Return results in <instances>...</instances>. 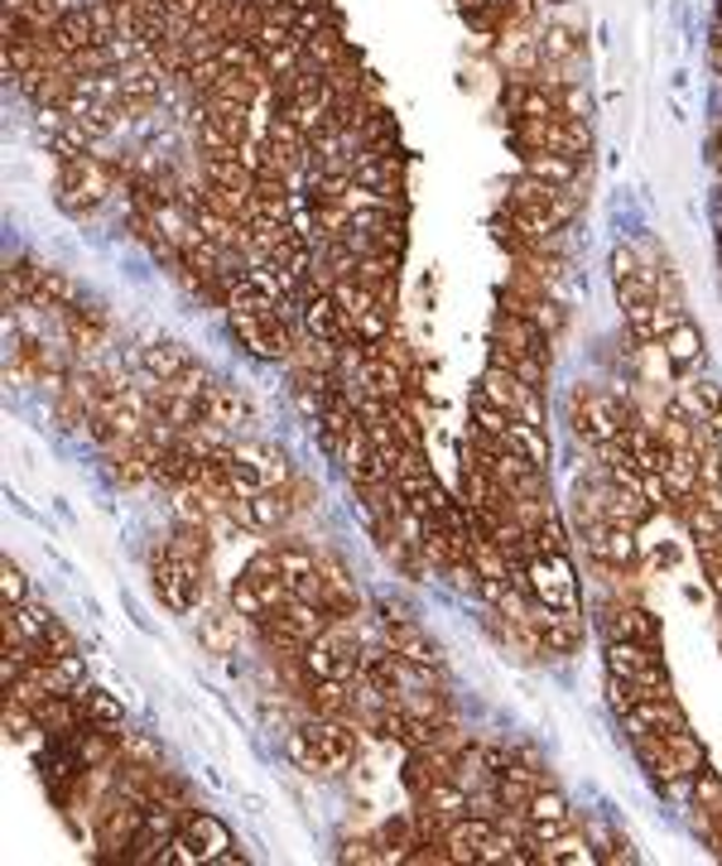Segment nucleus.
I'll return each instance as SVG.
<instances>
[{"mask_svg": "<svg viewBox=\"0 0 722 866\" xmlns=\"http://www.w3.org/2000/svg\"><path fill=\"white\" fill-rule=\"evenodd\" d=\"M0 597H6V607H20V602H30V588H24V573H20V564H0Z\"/></svg>", "mask_w": 722, "mask_h": 866, "instance_id": "a878e982", "label": "nucleus"}, {"mask_svg": "<svg viewBox=\"0 0 722 866\" xmlns=\"http://www.w3.org/2000/svg\"><path fill=\"white\" fill-rule=\"evenodd\" d=\"M665 741H669V756H675L679 780H693L699 770H708V756H703V746L693 741L689 727H685V731H665Z\"/></svg>", "mask_w": 722, "mask_h": 866, "instance_id": "6ab92c4d", "label": "nucleus"}, {"mask_svg": "<svg viewBox=\"0 0 722 866\" xmlns=\"http://www.w3.org/2000/svg\"><path fill=\"white\" fill-rule=\"evenodd\" d=\"M607 674H622L646 693V698H665L669 693V674L660 660V645H640V641H607Z\"/></svg>", "mask_w": 722, "mask_h": 866, "instance_id": "f03ea898", "label": "nucleus"}, {"mask_svg": "<svg viewBox=\"0 0 722 866\" xmlns=\"http://www.w3.org/2000/svg\"><path fill=\"white\" fill-rule=\"evenodd\" d=\"M607 693H612V708L622 713V717L632 713L640 698H646V693H640V688L632 684V678H622V674H607Z\"/></svg>", "mask_w": 722, "mask_h": 866, "instance_id": "bb28decb", "label": "nucleus"}, {"mask_svg": "<svg viewBox=\"0 0 722 866\" xmlns=\"http://www.w3.org/2000/svg\"><path fill=\"white\" fill-rule=\"evenodd\" d=\"M121 761H136V766H160V751L150 746V737H140V731H126V727H121Z\"/></svg>", "mask_w": 722, "mask_h": 866, "instance_id": "393cba45", "label": "nucleus"}, {"mask_svg": "<svg viewBox=\"0 0 722 866\" xmlns=\"http://www.w3.org/2000/svg\"><path fill=\"white\" fill-rule=\"evenodd\" d=\"M179 833L193 843V852H198V862H227V852H231V833H227V823H222V819L198 814V809H188V814H183V823H179Z\"/></svg>", "mask_w": 722, "mask_h": 866, "instance_id": "1a4fd4ad", "label": "nucleus"}, {"mask_svg": "<svg viewBox=\"0 0 722 866\" xmlns=\"http://www.w3.org/2000/svg\"><path fill=\"white\" fill-rule=\"evenodd\" d=\"M140 366L150 381H179L183 371L193 366V356H188V346H179V342H150L140 352Z\"/></svg>", "mask_w": 722, "mask_h": 866, "instance_id": "2eb2a0df", "label": "nucleus"}, {"mask_svg": "<svg viewBox=\"0 0 722 866\" xmlns=\"http://www.w3.org/2000/svg\"><path fill=\"white\" fill-rule=\"evenodd\" d=\"M569 405H573V429H578V438H588L593 448L612 443V438H622L626 419H632V409L616 405V399L602 395V391H573Z\"/></svg>", "mask_w": 722, "mask_h": 866, "instance_id": "7ed1b4c3", "label": "nucleus"}, {"mask_svg": "<svg viewBox=\"0 0 722 866\" xmlns=\"http://www.w3.org/2000/svg\"><path fill=\"white\" fill-rule=\"evenodd\" d=\"M380 641H386L390 650H396L400 660H410V664H424V670H439V645L429 641L424 631H419V626L405 617V611H386V617H380Z\"/></svg>", "mask_w": 722, "mask_h": 866, "instance_id": "423d86ee", "label": "nucleus"}, {"mask_svg": "<svg viewBox=\"0 0 722 866\" xmlns=\"http://www.w3.org/2000/svg\"><path fill=\"white\" fill-rule=\"evenodd\" d=\"M530 592H535V602L540 607H578V592H573V564H569V554H540V558H530Z\"/></svg>", "mask_w": 722, "mask_h": 866, "instance_id": "39448f33", "label": "nucleus"}, {"mask_svg": "<svg viewBox=\"0 0 722 866\" xmlns=\"http://www.w3.org/2000/svg\"><path fill=\"white\" fill-rule=\"evenodd\" d=\"M304 731V741L313 746V756L323 761L327 776H337V770H347L357 761V731L347 727V717H319L313 713V723L299 727Z\"/></svg>", "mask_w": 722, "mask_h": 866, "instance_id": "20e7f679", "label": "nucleus"}, {"mask_svg": "<svg viewBox=\"0 0 722 866\" xmlns=\"http://www.w3.org/2000/svg\"><path fill=\"white\" fill-rule=\"evenodd\" d=\"M34 650H39V660H58V655H73V650H77V641H73V631H68V626H63V621L54 617V626H49V631L39 635V641H34Z\"/></svg>", "mask_w": 722, "mask_h": 866, "instance_id": "b1692460", "label": "nucleus"}, {"mask_svg": "<svg viewBox=\"0 0 722 866\" xmlns=\"http://www.w3.org/2000/svg\"><path fill=\"white\" fill-rule=\"evenodd\" d=\"M607 641H640V645H660V621L650 617L646 607H612L607 611Z\"/></svg>", "mask_w": 722, "mask_h": 866, "instance_id": "ddd939ff", "label": "nucleus"}, {"mask_svg": "<svg viewBox=\"0 0 722 866\" xmlns=\"http://www.w3.org/2000/svg\"><path fill=\"white\" fill-rule=\"evenodd\" d=\"M198 635H203V645L213 650V655H227V650L236 645V611H222V617H203V621H198Z\"/></svg>", "mask_w": 722, "mask_h": 866, "instance_id": "5701e85b", "label": "nucleus"}, {"mask_svg": "<svg viewBox=\"0 0 722 866\" xmlns=\"http://www.w3.org/2000/svg\"><path fill=\"white\" fill-rule=\"evenodd\" d=\"M154 592H160L164 607H174V611H198L207 602L203 564L160 549V554H154Z\"/></svg>", "mask_w": 722, "mask_h": 866, "instance_id": "f257e3e1", "label": "nucleus"}, {"mask_svg": "<svg viewBox=\"0 0 722 866\" xmlns=\"http://www.w3.org/2000/svg\"><path fill=\"white\" fill-rule=\"evenodd\" d=\"M535 862H549V866H588L597 862L593 843H588V833H563L554 843H535Z\"/></svg>", "mask_w": 722, "mask_h": 866, "instance_id": "dca6fc26", "label": "nucleus"}, {"mask_svg": "<svg viewBox=\"0 0 722 866\" xmlns=\"http://www.w3.org/2000/svg\"><path fill=\"white\" fill-rule=\"evenodd\" d=\"M622 723H626V731H685L689 717L675 703V693H665V698H640Z\"/></svg>", "mask_w": 722, "mask_h": 866, "instance_id": "9b49d317", "label": "nucleus"}, {"mask_svg": "<svg viewBox=\"0 0 722 866\" xmlns=\"http://www.w3.org/2000/svg\"><path fill=\"white\" fill-rule=\"evenodd\" d=\"M502 309L516 313V318H525V323H535V328H545L549 338H559V328H563V313L554 309V299H535V295H516V289H502Z\"/></svg>", "mask_w": 722, "mask_h": 866, "instance_id": "4468645a", "label": "nucleus"}, {"mask_svg": "<svg viewBox=\"0 0 722 866\" xmlns=\"http://www.w3.org/2000/svg\"><path fill=\"white\" fill-rule=\"evenodd\" d=\"M284 751H289V761H294L299 770H309V776H327V770H323V761H319V756H313V746L304 741V731H294V737L284 741Z\"/></svg>", "mask_w": 722, "mask_h": 866, "instance_id": "cd10ccee", "label": "nucleus"}, {"mask_svg": "<svg viewBox=\"0 0 722 866\" xmlns=\"http://www.w3.org/2000/svg\"><path fill=\"white\" fill-rule=\"evenodd\" d=\"M203 415H207V419H217L222 429H231V434H251V429H256V409H251V399L236 391V385H227V381H213V385H207V395H203Z\"/></svg>", "mask_w": 722, "mask_h": 866, "instance_id": "6e6552de", "label": "nucleus"}, {"mask_svg": "<svg viewBox=\"0 0 722 866\" xmlns=\"http://www.w3.org/2000/svg\"><path fill=\"white\" fill-rule=\"evenodd\" d=\"M492 342H502V346H510V352H530V356H545L549 362V332L545 328H535V323H525V318H516V313H496L492 318Z\"/></svg>", "mask_w": 722, "mask_h": 866, "instance_id": "f8f14e48", "label": "nucleus"}, {"mask_svg": "<svg viewBox=\"0 0 722 866\" xmlns=\"http://www.w3.org/2000/svg\"><path fill=\"white\" fill-rule=\"evenodd\" d=\"M506 452H520V458H530L535 468H549V438H545L540 424H525V419L510 424V434H506Z\"/></svg>", "mask_w": 722, "mask_h": 866, "instance_id": "a211bd4d", "label": "nucleus"}, {"mask_svg": "<svg viewBox=\"0 0 722 866\" xmlns=\"http://www.w3.org/2000/svg\"><path fill=\"white\" fill-rule=\"evenodd\" d=\"M693 814H699V823H722V780L713 770L693 776Z\"/></svg>", "mask_w": 722, "mask_h": 866, "instance_id": "4be33fe9", "label": "nucleus"}, {"mask_svg": "<svg viewBox=\"0 0 722 866\" xmlns=\"http://www.w3.org/2000/svg\"><path fill=\"white\" fill-rule=\"evenodd\" d=\"M274 564H280V578L289 582V592H294L309 573H319V558H313L304 544H274Z\"/></svg>", "mask_w": 722, "mask_h": 866, "instance_id": "412c9836", "label": "nucleus"}, {"mask_svg": "<svg viewBox=\"0 0 722 866\" xmlns=\"http://www.w3.org/2000/svg\"><path fill=\"white\" fill-rule=\"evenodd\" d=\"M660 342H665V356H669L675 366H699V362H703V338L693 332L689 318H679V323L669 328Z\"/></svg>", "mask_w": 722, "mask_h": 866, "instance_id": "f3484780", "label": "nucleus"}, {"mask_svg": "<svg viewBox=\"0 0 722 866\" xmlns=\"http://www.w3.org/2000/svg\"><path fill=\"white\" fill-rule=\"evenodd\" d=\"M525 819H530V847L535 843H554V837H563L573 828V814H569V804H563V794L554 790V784H545V790L530 794Z\"/></svg>", "mask_w": 722, "mask_h": 866, "instance_id": "0eeeda50", "label": "nucleus"}, {"mask_svg": "<svg viewBox=\"0 0 722 866\" xmlns=\"http://www.w3.org/2000/svg\"><path fill=\"white\" fill-rule=\"evenodd\" d=\"M73 698L91 727H121V703H116L107 688H77Z\"/></svg>", "mask_w": 722, "mask_h": 866, "instance_id": "aec40b11", "label": "nucleus"}, {"mask_svg": "<svg viewBox=\"0 0 722 866\" xmlns=\"http://www.w3.org/2000/svg\"><path fill=\"white\" fill-rule=\"evenodd\" d=\"M231 458L246 462V468L260 477V487H289V482H294V472H289V458H284L280 448H270V443H256V438H236V443H231Z\"/></svg>", "mask_w": 722, "mask_h": 866, "instance_id": "9d476101", "label": "nucleus"}]
</instances>
